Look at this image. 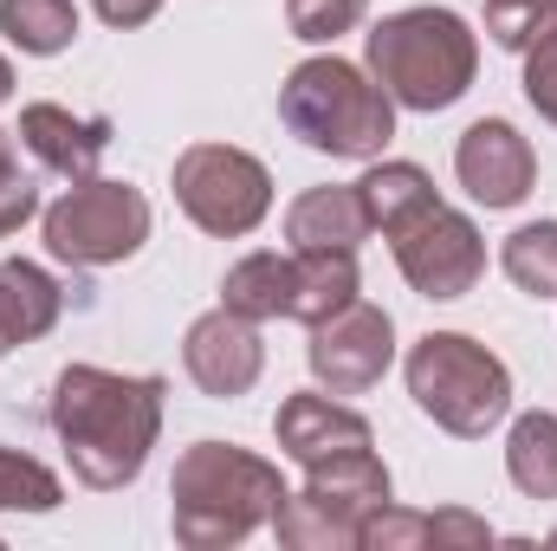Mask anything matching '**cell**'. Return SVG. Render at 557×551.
Listing matches in <instances>:
<instances>
[{
  "instance_id": "5b68a950",
  "label": "cell",
  "mask_w": 557,
  "mask_h": 551,
  "mask_svg": "<svg viewBox=\"0 0 557 551\" xmlns=\"http://www.w3.org/2000/svg\"><path fill=\"white\" fill-rule=\"evenodd\" d=\"M403 377H409L416 409L460 441H480L512 409V370L486 344H473L467 331H428L409 351Z\"/></svg>"
},
{
  "instance_id": "4fadbf2b",
  "label": "cell",
  "mask_w": 557,
  "mask_h": 551,
  "mask_svg": "<svg viewBox=\"0 0 557 551\" xmlns=\"http://www.w3.org/2000/svg\"><path fill=\"white\" fill-rule=\"evenodd\" d=\"M13 137L46 175L85 182V175H98V162L111 149V118H72L65 105H26Z\"/></svg>"
},
{
  "instance_id": "8fae6325",
  "label": "cell",
  "mask_w": 557,
  "mask_h": 551,
  "mask_svg": "<svg viewBox=\"0 0 557 551\" xmlns=\"http://www.w3.org/2000/svg\"><path fill=\"white\" fill-rule=\"evenodd\" d=\"M182 370H188V383L201 390V396H214V403H234V396H247L253 383H260V370H267V344H260V325L253 318H240V311H201L195 325H188V338H182Z\"/></svg>"
},
{
  "instance_id": "30bf717a",
  "label": "cell",
  "mask_w": 557,
  "mask_h": 551,
  "mask_svg": "<svg viewBox=\"0 0 557 551\" xmlns=\"http://www.w3.org/2000/svg\"><path fill=\"white\" fill-rule=\"evenodd\" d=\"M305 364H311V377L331 396H363L396 364V318L383 305H370V298H350L344 311H331L324 325H311Z\"/></svg>"
},
{
  "instance_id": "603a6c76",
  "label": "cell",
  "mask_w": 557,
  "mask_h": 551,
  "mask_svg": "<svg viewBox=\"0 0 557 551\" xmlns=\"http://www.w3.org/2000/svg\"><path fill=\"white\" fill-rule=\"evenodd\" d=\"M499 267L525 298H557V221H532V228L506 234Z\"/></svg>"
},
{
  "instance_id": "f1b7e54d",
  "label": "cell",
  "mask_w": 557,
  "mask_h": 551,
  "mask_svg": "<svg viewBox=\"0 0 557 551\" xmlns=\"http://www.w3.org/2000/svg\"><path fill=\"white\" fill-rule=\"evenodd\" d=\"M91 7H98L104 26H124V33H131V26H143V20H156L162 0H91Z\"/></svg>"
},
{
  "instance_id": "8992f818",
  "label": "cell",
  "mask_w": 557,
  "mask_h": 551,
  "mask_svg": "<svg viewBox=\"0 0 557 551\" xmlns=\"http://www.w3.org/2000/svg\"><path fill=\"white\" fill-rule=\"evenodd\" d=\"M389 493L396 487H389V467L376 461V448L318 461V467H305V487L278 500L273 532L292 551H350L363 546V519L376 506H389Z\"/></svg>"
},
{
  "instance_id": "7402d4cb",
  "label": "cell",
  "mask_w": 557,
  "mask_h": 551,
  "mask_svg": "<svg viewBox=\"0 0 557 551\" xmlns=\"http://www.w3.org/2000/svg\"><path fill=\"white\" fill-rule=\"evenodd\" d=\"M357 188H363V208H370L376 234H389L403 215H416L421 201H434V182H428L421 162H370V175Z\"/></svg>"
},
{
  "instance_id": "ba28073f",
  "label": "cell",
  "mask_w": 557,
  "mask_h": 551,
  "mask_svg": "<svg viewBox=\"0 0 557 551\" xmlns=\"http://www.w3.org/2000/svg\"><path fill=\"white\" fill-rule=\"evenodd\" d=\"M175 201L182 215L214 234V241H240L267 221L273 208V175L260 156L234 149V143H188L175 156Z\"/></svg>"
},
{
  "instance_id": "44dd1931",
  "label": "cell",
  "mask_w": 557,
  "mask_h": 551,
  "mask_svg": "<svg viewBox=\"0 0 557 551\" xmlns=\"http://www.w3.org/2000/svg\"><path fill=\"white\" fill-rule=\"evenodd\" d=\"M0 33L33 52V59H52L78 39V7L72 0H0Z\"/></svg>"
},
{
  "instance_id": "7a4b0ae2",
  "label": "cell",
  "mask_w": 557,
  "mask_h": 551,
  "mask_svg": "<svg viewBox=\"0 0 557 551\" xmlns=\"http://www.w3.org/2000/svg\"><path fill=\"white\" fill-rule=\"evenodd\" d=\"M285 480L273 461L234 448V441H195L182 448L169 474V526L188 551H221L273 526Z\"/></svg>"
},
{
  "instance_id": "cb8c5ba5",
  "label": "cell",
  "mask_w": 557,
  "mask_h": 551,
  "mask_svg": "<svg viewBox=\"0 0 557 551\" xmlns=\"http://www.w3.org/2000/svg\"><path fill=\"white\" fill-rule=\"evenodd\" d=\"M65 500L59 474L20 448H0V513H52Z\"/></svg>"
},
{
  "instance_id": "f546056e",
  "label": "cell",
  "mask_w": 557,
  "mask_h": 551,
  "mask_svg": "<svg viewBox=\"0 0 557 551\" xmlns=\"http://www.w3.org/2000/svg\"><path fill=\"white\" fill-rule=\"evenodd\" d=\"M7 98H13V65L0 59V105H7Z\"/></svg>"
},
{
  "instance_id": "7c38bea8",
  "label": "cell",
  "mask_w": 557,
  "mask_h": 551,
  "mask_svg": "<svg viewBox=\"0 0 557 551\" xmlns=\"http://www.w3.org/2000/svg\"><path fill=\"white\" fill-rule=\"evenodd\" d=\"M454 175L480 208H519L532 195V182H539V156L506 118H480V124L460 131Z\"/></svg>"
},
{
  "instance_id": "6da1fadb",
  "label": "cell",
  "mask_w": 557,
  "mask_h": 551,
  "mask_svg": "<svg viewBox=\"0 0 557 551\" xmlns=\"http://www.w3.org/2000/svg\"><path fill=\"white\" fill-rule=\"evenodd\" d=\"M162 377H124L98 364H65L52 383V434L65 441V461L85 487L117 493L131 487L162 434Z\"/></svg>"
},
{
  "instance_id": "277c9868",
  "label": "cell",
  "mask_w": 557,
  "mask_h": 551,
  "mask_svg": "<svg viewBox=\"0 0 557 551\" xmlns=\"http://www.w3.org/2000/svg\"><path fill=\"white\" fill-rule=\"evenodd\" d=\"M473 72H480V39L447 7L389 13L370 33V78L403 111H447V105H460L473 91Z\"/></svg>"
},
{
  "instance_id": "ffe728a7",
  "label": "cell",
  "mask_w": 557,
  "mask_h": 551,
  "mask_svg": "<svg viewBox=\"0 0 557 551\" xmlns=\"http://www.w3.org/2000/svg\"><path fill=\"white\" fill-rule=\"evenodd\" d=\"M506 474L525 500H557V415L532 409L506 434Z\"/></svg>"
},
{
  "instance_id": "d6986e66",
  "label": "cell",
  "mask_w": 557,
  "mask_h": 551,
  "mask_svg": "<svg viewBox=\"0 0 557 551\" xmlns=\"http://www.w3.org/2000/svg\"><path fill=\"white\" fill-rule=\"evenodd\" d=\"M285 298H292V254H247L221 279V305L253 318V325L285 318Z\"/></svg>"
},
{
  "instance_id": "9a60e30c",
  "label": "cell",
  "mask_w": 557,
  "mask_h": 551,
  "mask_svg": "<svg viewBox=\"0 0 557 551\" xmlns=\"http://www.w3.org/2000/svg\"><path fill=\"white\" fill-rule=\"evenodd\" d=\"M499 532L480 519V513H409V506H376L363 519V546L370 551H480L493 546Z\"/></svg>"
},
{
  "instance_id": "4316f807",
  "label": "cell",
  "mask_w": 557,
  "mask_h": 551,
  "mask_svg": "<svg viewBox=\"0 0 557 551\" xmlns=\"http://www.w3.org/2000/svg\"><path fill=\"white\" fill-rule=\"evenodd\" d=\"M39 215V182L20 169V137L0 131V241Z\"/></svg>"
},
{
  "instance_id": "83f0119b",
  "label": "cell",
  "mask_w": 557,
  "mask_h": 551,
  "mask_svg": "<svg viewBox=\"0 0 557 551\" xmlns=\"http://www.w3.org/2000/svg\"><path fill=\"white\" fill-rule=\"evenodd\" d=\"M525 98L545 124H557V33L525 52Z\"/></svg>"
},
{
  "instance_id": "d4e9b609",
  "label": "cell",
  "mask_w": 557,
  "mask_h": 551,
  "mask_svg": "<svg viewBox=\"0 0 557 551\" xmlns=\"http://www.w3.org/2000/svg\"><path fill=\"white\" fill-rule=\"evenodd\" d=\"M557 33V0H486V39L499 52H532L539 39Z\"/></svg>"
},
{
  "instance_id": "2e32d148",
  "label": "cell",
  "mask_w": 557,
  "mask_h": 551,
  "mask_svg": "<svg viewBox=\"0 0 557 551\" xmlns=\"http://www.w3.org/2000/svg\"><path fill=\"white\" fill-rule=\"evenodd\" d=\"M376 228H370V208H363V188L350 182V188H305L298 201H292V215H285V241L292 247H305V254H357L363 241H370Z\"/></svg>"
},
{
  "instance_id": "4dcf8cb0",
  "label": "cell",
  "mask_w": 557,
  "mask_h": 551,
  "mask_svg": "<svg viewBox=\"0 0 557 551\" xmlns=\"http://www.w3.org/2000/svg\"><path fill=\"white\" fill-rule=\"evenodd\" d=\"M552 546H557V532H552Z\"/></svg>"
},
{
  "instance_id": "ac0fdd59",
  "label": "cell",
  "mask_w": 557,
  "mask_h": 551,
  "mask_svg": "<svg viewBox=\"0 0 557 551\" xmlns=\"http://www.w3.org/2000/svg\"><path fill=\"white\" fill-rule=\"evenodd\" d=\"M357 292H363L357 254H305V247H292V298H285V318L324 325V318L344 311Z\"/></svg>"
},
{
  "instance_id": "52a82bcc",
  "label": "cell",
  "mask_w": 557,
  "mask_h": 551,
  "mask_svg": "<svg viewBox=\"0 0 557 551\" xmlns=\"http://www.w3.org/2000/svg\"><path fill=\"white\" fill-rule=\"evenodd\" d=\"M39 228H46V254L52 260L98 273V267H124L131 254H143V241H149V201L131 182L85 175V182H72L39 215Z\"/></svg>"
},
{
  "instance_id": "e0dca14e",
  "label": "cell",
  "mask_w": 557,
  "mask_h": 551,
  "mask_svg": "<svg viewBox=\"0 0 557 551\" xmlns=\"http://www.w3.org/2000/svg\"><path fill=\"white\" fill-rule=\"evenodd\" d=\"M59 311H65V292H59V279L46 267L0 260V357L33 344V338H46L59 325Z\"/></svg>"
},
{
  "instance_id": "9c48e42d",
  "label": "cell",
  "mask_w": 557,
  "mask_h": 551,
  "mask_svg": "<svg viewBox=\"0 0 557 551\" xmlns=\"http://www.w3.org/2000/svg\"><path fill=\"white\" fill-rule=\"evenodd\" d=\"M389 247H396V267L403 279L416 285L421 298H467L480 273H486V241H480V228L460 215V208H447L441 195L434 201H421L416 215H403L389 234H383Z\"/></svg>"
},
{
  "instance_id": "5bb4252c",
  "label": "cell",
  "mask_w": 557,
  "mask_h": 551,
  "mask_svg": "<svg viewBox=\"0 0 557 551\" xmlns=\"http://www.w3.org/2000/svg\"><path fill=\"white\" fill-rule=\"evenodd\" d=\"M273 434H278V448H285L298 467H318V461H337V454L376 448L370 421H363L357 409H344L337 396H324V390H298V396H285L278 415H273Z\"/></svg>"
},
{
  "instance_id": "484cf974",
  "label": "cell",
  "mask_w": 557,
  "mask_h": 551,
  "mask_svg": "<svg viewBox=\"0 0 557 551\" xmlns=\"http://www.w3.org/2000/svg\"><path fill=\"white\" fill-rule=\"evenodd\" d=\"M370 13V0H285V20H292V33L298 39H311V46H331V39H344L357 20Z\"/></svg>"
},
{
  "instance_id": "3957f363",
  "label": "cell",
  "mask_w": 557,
  "mask_h": 551,
  "mask_svg": "<svg viewBox=\"0 0 557 551\" xmlns=\"http://www.w3.org/2000/svg\"><path fill=\"white\" fill-rule=\"evenodd\" d=\"M278 118L305 149L344 162H376L396 137V98L337 52L292 65V78L278 85Z\"/></svg>"
}]
</instances>
